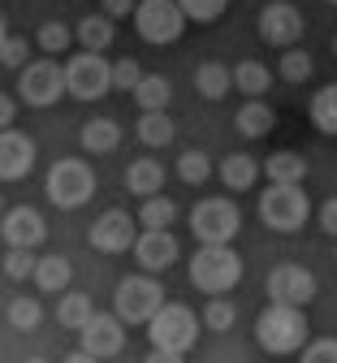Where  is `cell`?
Instances as JSON below:
<instances>
[{"mask_svg": "<svg viewBox=\"0 0 337 363\" xmlns=\"http://www.w3.org/2000/svg\"><path fill=\"white\" fill-rule=\"evenodd\" d=\"M307 113H311V125L320 134H337V82H328V86L316 91L311 104H307Z\"/></svg>", "mask_w": 337, "mask_h": 363, "instance_id": "cell-27", "label": "cell"}, {"mask_svg": "<svg viewBox=\"0 0 337 363\" xmlns=\"http://www.w3.org/2000/svg\"><path fill=\"white\" fill-rule=\"evenodd\" d=\"M311 69H316V65H311V57H307L303 48H285V52H281V78H285V82H307Z\"/></svg>", "mask_w": 337, "mask_h": 363, "instance_id": "cell-37", "label": "cell"}, {"mask_svg": "<svg viewBox=\"0 0 337 363\" xmlns=\"http://www.w3.org/2000/svg\"><path fill=\"white\" fill-rule=\"evenodd\" d=\"M22 363H48V359H22Z\"/></svg>", "mask_w": 337, "mask_h": 363, "instance_id": "cell-47", "label": "cell"}, {"mask_svg": "<svg viewBox=\"0 0 337 363\" xmlns=\"http://www.w3.org/2000/svg\"><path fill=\"white\" fill-rule=\"evenodd\" d=\"M186 26L190 18L182 9V0H138L134 9V30L143 43H177Z\"/></svg>", "mask_w": 337, "mask_h": 363, "instance_id": "cell-6", "label": "cell"}, {"mask_svg": "<svg viewBox=\"0 0 337 363\" xmlns=\"http://www.w3.org/2000/svg\"><path fill=\"white\" fill-rule=\"evenodd\" d=\"M148 337L160 350H182L186 354L190 346H195V337H199V320H195V311H190V307L165 303L152 320H148Z\"/></svg>", "mask_w": 337, "mask_h": 363, "instance_id": "cell-10", "label": "cell"}, {"mask_svg": "<svg viewBox=\"0 0 337 363\" xmlns=\"http://www.w3.org/2000/svg\"><path fill=\"white\" fill-rule=\"evenodd\" d=\"M264 173H268V182H303L307 177V160L299 152H272L264 160Z\"/></svg>", "mask_w": 337, "mask_h": 363, "instance_id": "cell-30", "label": "cell"}, {"mask_svg": "<svg viewBox=\"0 0 337 363\" xmlns=\"http://www.w3.org/2000/svg\"><path fill=\"white\" fill-rule=\"evenodd\" d=\"M113 39H117V26H113L109 13H91V18L78 22V43H82L87 52H104V48H113Z\"/></svg>", "mask_w": 337, "mask_h": 363, "instance_id": "cell-23", "label": "cell"}, {"mask_svg": "<svg viewBox=\"0 0 337 363\" xmlns=\"http://www.w3.org/2000/svg\"><path fill=\"white\" fill-rule=\"evenodd\" d=\"M134 259L143 272H165L169 264H177V238L169 230H143L134 242Z\"/></svg>", "mask_w": 337, "mask_h": 363, "instance_id": "cell-17", "label": "cell"}, {"mask_svg": "<svg viewBox=\"0 0 337 363\" xmlns=\"http://www.w3.org/2000/svg\"><path fill=\"white\" fill-rule=\"evenodd\" d=\"M221 182H225V186L238 195V191H251L255 186V182H260V160L255 156H247V152H229L225 160H221Z\"/></svg>", "mask_w": 337, "mask_h": 363, "instance_id": "cell-20", "label": "cell"}, {"mask_svg": "<svg viewBox=\"0 0 337 363\" xmlns=\"http://www.w3.org/2000/svg\"><path fill=\"white\" fill-rule=\"evenodd\" d=\"M143 78H148V74L138 69V61H134V57H121V61L113 65V82H117V91H134Z\"/></svg>", "mask_w": 337, "mask_h": 363, "instance_id": "cell-40", "label": "cell"}, {"mask_svg": "<svg viewBox=\"0 0 337 363\" xmlns=\"http://www.w3.org/2000/svg\"><path fill=\"white\" fill-rule=\"evenodd\" d=\"M78 337H82V350L100 354V359H113L126 346V320H121L117 311H95L91 320L78 329Z\"/></svg>", "mask_w": 337, "mask_h": 363, "instance_id": "cell-14", "label": "cell"}, {"mask_svg": "<svg viewBox=\"0 0 337 363\" xmlns=\"http://www.w3.org/2000/svg\"><path fill=\"white\" fill-rule=\"evenodd\" d=\"M233 86L243 91L247 100H255V96H264V91L272 86V74H268V65H260V61H238V65H233Z\"/></svg>", "mask_w": 337, "mask_h": 363, "instance_id": "cell-29", "label": "cell"}, {"mask_svg": "<svg viewBox=\"0 0 337 363\" xmlns=\"http://www.w3.org/2000/svg\"><path fill=\"white\" fill-rule=\"evenodd\" d=\"M43 294H65L70 290V281H74V268H70V259L65 255H43L39 264H35V277H31Z\"/></svg>", "mask_w": 337, "mask_h": 363, "instance_id": "cell-21", "label": "cell"}, {"mask_svg": "<svg viewBox=\"0 0 337 363\" xmlns=\"http://www.w3.org/2000/svg\"><path fill=\"white\" fill-rule=\"evenodd\" d=\"M134 134H138V143H143V147H169V143H173V121H169V113H165V108L143 113Z\"/></svg>", "mask_w": 337, "mask_h": 363, "instance_id": "cell-28", "label": "cell"}, {"mask_svg": "<svg viewBox=\"0 0 337 363\" xmlns=\"http://www.w3.org/2000/svg\"><path fill=\"white\" fill-rule=\"evenodd\" d=\"M225 5H229V0H182V9H186V18L190 22H216L221 13H225Z\"/></svg>", "mask_w": 337, "mask_h": 363, "instance_id": "cell-39", "label": "cell"}, {"mask_svg": "<svg viewBox=\"0 0 337 363\" xmlns=\"http://www.w3.org/2000/svg\"><path fill=\"white\" fill-rule=\"evenodd\" d=\"M320 281H316V272L303 268V264H277L268 272V298L272 303H290V307H307L316 298Z\"/></svg>", "mask_w": 337, "mask_h": 363, "instance_id": "cell-12", "label": "cell"}, {"mask_svg": "<svg viewBox=\"0 0 337 363\" xmlns=\"http://www.w3.org/2000/svg\"><path fill=\"white\" fill-rule=\"evenodd\" d=\"M91 247L100 251V255H121V251H130L134 242H138V230H134V220H130V212H121V208H109L100 220L91 225Z\"/></svg>", "mask_w": 337, "mask_h": 363, "instance_id": "cell-13", "label": "cell"}, {"mask_svg": "<svg viewBox=\"0 0 337 363\" xmlns=\"http://www.w3.org/2000/svg\"><path fill=\"white\" fill-rule=\"evenodd\" d=\"M311 216V203L303 195V182H268V191L260 195V220L277 234L303 230Z\"/></svg>", "mask_w": 337, "mask_h": 363, "instance_id": "cell-3", "label": "cell"}, {"mask_svg": "<svg viewBox=\"0 0 337 363\" xmlns=\"http://www.w3.org/2000/svg\"><path fill=\"white\" fill-rule=\"evenodd\" d=\"M134 9H138V0H104V13L117 22V18H134Z\"/></svg>", "mask_w": 337, "mask_h": 363, "instance_id": "cell-43", "label": "cell"}, {"mask_svg": "<svg viewBox=\"0 0 337 363\" xmlns=\"http://www.w3.org/2000/svg\"><path fill=\"white\" fill-rule=\"evenodd\" d=\"M13 121H18V100H13V96H5V104H0V125L9 130Z\"/></svg>", "mask_w": 337, "mask_h": 363, "instance_id": "cell-45", "label": "cell"}, {"mask_svg": "<svg viewBox=\"0 0 337 363\" xmlns=\"http://www.w3.org/2000/svg\"><path fill=\"white\" fill-rule=\"evenodd\" d=\"M190 230H195L199 242H233L238 230H243V212H238L233 199H199L190 208Z\"/></svg>", "mask_w": 337, "mask_h": 363, "instance_id": "cell-9", "label": "cell"}, {"mask_svg": "<svg viewBox=\"0 0 337 363\" xmlns=\"http://www.w3.org/2000/svg\"><path fill=\"white\" fill-rule=\"evenodd\" d=\"M307 315L303 307H290V303H268L260 311V320H255V342L260 350L268 354H294L307 346Z\"/></svg>", "mask_w": 337, "mask_h": 363, "instance_id": "cell-1", "label": "cell"}, {"mask_svg": "<svg viewBox=\"0 0 337 363\" xmlns=\"http://www.w3.org/2000/svg\"><path fill=\"white\" fill-rule=\"evenodd\" d=\"M238 281H243V255L229 242H199L190 259V286L204 294H229Z\"/></svg>", "mask_w": 337, "mask_h": 363, "instance_id": "cell-2", "label": "cell"}, {"mask_svg": "<svg viewBox=\"0 0 337 363\" xmlns=\"http://www.w3.org/2000/svg\"><path fill=\"white\" fill-rule=\"evenodd\" d=\"M91 315H95V303L82 294V290H65L61 294V303H57V320H61V329H82L87 320H91Z\"/></svg>", "mask_w": 337, "mask_h": 363, "instance_id": "cell-26", "label": "cell"}, {"mask_svg": "<svg viewBox=\"0 0 337 363\" xmlns=\"http://www.w3.org/2000/svg\"><path fill=\"white\" fill-rule=\"evenodd\" d=\"M173 220H177V203L173 199H165V195L143 199V208H138V225H143V230H169Z\"/></svg>", "mask_w": 337, "mask_h": 363, "instance_id": "cell-31", "label": "cell"}, {"mask_svg": "<svg viewBox=\"0 0 337 363\" xmlns=\"http://www.w3.org/2000/svg\"><path fill=\"white\" fill-rule=\"evenodd\" d=\"M177 177L186 182V186H204V182L212 177V160L204 152H182L177 160Z\"/></svg>", "mask_w": 337, "mask_h": 363, "instance_id": "cell-35", "label": "cell"}, {"mask_svg": "<svg viewBox=\"0 0 337 363\" xmlns=\"http://www.w3.org/2000/svg\"><path fill=\"white\" fill-rule=\"evenodd\" d=\"M43 195L53 199L57 208H65V212L82 208L95 195V173H91V164L87 160H74V156H61L53 169H48V177H43Z\"/></svg>", "mask_w": 337, "mask_h": 363, "instance_id": "cell-4", "label": "cell"}, {"mask_svg": "<svg viewBox=\"0 0 337 363\" xmlns=\"http://www.w3.org/2000/svg\"><path fill=\"white\" fill-rule=\"evenodd\" d=\"M35 255H31V247H5V277L9 281H26V277H35Z\"/></svg>", "mask_w": 337, "mask_h": 363, "instance_id": "cell-36", "label": "cell"}, {"mask_svg": "<svg viewBox=\"0 0 337 363\" xmlns=\"http://www.w3.org/2000/svg\"><path fill=\"white\" fill-rule=\"evenodd\" d=\"M126 186H130V195H143V199L160 195V191H165V164L152 160V156L130 160V169H126Z\"/></svg>", "mask_w": 337, "mask_h": 363, "instance_id": "cell-19", "label": "cell"}, {"mask_svg": "<svg viewBox=\"0 0 337 363\" xmlns=\"http://www.w3.org/2000/svg\"><path fill=\"white\" fill-rule=\"evenodd\" d=\"M233 125L243 130V139H264V134L277 125V113L255 96V100H247L243 108H238V117H233Z\"/></svg>", "mask_w": 337, "mask_h": 363, "instance_id": "cell-22", "label": "cell"}, {"mask_svg": "<svg viewBox=\"0 0 337 363\" xmlns=\"http://www.w3.org/2000/svg\"><path fill=\"white\" fill-rule=\"evenodd\" d=\"M61 96H70V82H65V65H57L53 57H39L18 69V100L26 108H53Z\"/></svg>", "mask_w": 337, "mask_h": 363, "instance_id": "cell-5", "label": "cell"}, {"mask_svg": "<svg viewBox=\"0 0 337 363\" xmlns=\"http://www.w3.org/2000/svg\"><path fill=\"white\" fill-rule=\"evenodd\" d=\"M165 307V290L156 281V272H138V277H126L113 294V311L126 325H148L152 315Z\"/></svg>", "mask_w": 337, "mask_h": 363, "instance_id": "cell-7", "label": "cell"}, {"mask_svg": "<svg viewBox=\"0 0 337 363\" xmlns=\"http://www.w3.org/2000/svg\"><path fill=\"white\" fill-rule=\"evenodd\" d=\"M74 39H78V30H70V26H61V22H43L39 35H35V43H39L43 57H65Z\"/></svg>", "mask_w": 337, "mask_h": 363, "instance_id": "cell-32", "label": "cell"}, {"mask_svg": "<svg viewBox=\"0 0 337 363\" xmlns=\"http://www.w3.org/2000/svg\"><path fill=\"white\" fill-rule=\"evenodd\" d=\"M5 320H9L18 333H31V329L43 320V307H39L35 298H26V294H22V298H9V303H5Z\"/></svg>", "mask_w": 337, "mask_h": 363, "instance_id": "cell-33", "label": "cell"}, {"mask_svg": "<svg viewBox=\"0 0 337 363\" xmlns=\"http://www.w3.org/2000/svg\"><path fill=\"white\" fill-rule=\"evenodd\" d=\"M65 82H70V96L74 100H104L109 91H117V82H113V65L100 57V52H78V57H70L65 61Z\"/></svg>", "mask_w": 337, "mask_h": 363, "instance_id": "cell-8", "label": "cell"}, {"mask_svg": "<svg viewBox=\"0 0 337 363\" xmlns=\"http://www.w3.org/2000/svg\"><path fill=\"white\" fill-rule=\"evenodd\" d=\"M195 86H199L204 100H225L229 86H233V69H225L221 61H204L195 69Z\"/></svg>", "mask_w": 337, "mask_h": 363, "instance_id": "cell-25", "label": "cell"}, {"mask_svg": "<svg viewBox=\"0 0 337 363\" xmlns=\"http://www.w3.org/2000/svg\"><path fill=\"white\" fill-rule=\"evenodd\" d=\"M320 230L337 238V195H333V199H324V208H320Z\"/></svg>", "mask_w": 337, "mask_h": 363, "instance_id": "cell-42", "label": "cell"}, {"mask_svg": "<svg viewBox=\"0 0 337 363\" xmlns=\"http://www.w3.org/2000/svg\"><path fill=\"white\" fill-rule=\"evenodd\" d=\"M35 169V139L22 130H0V177L5 182H18Z\"/></svg>", "mask_w": 337, "mask_h": 363, "instance_id": "cell-15", "label": "cell"}, {"mask_svg": "<svg viewBox=\"0 0 337 363\" xmlns=\"http://www.w3.org/2000/svg\"><path fill=\"white\" fill-rule=\"evenodd\" d=\"M134 104L143 108V113H156V108H169V100H173V82L165 78V74H148L134 91Z\"/></svg>", "mask_w": 337, "mask_h": 363, "instance_id": "cell-24", "label": "cell"}, {"mask_svg": "<svg viewBox=\"0 0 337 363\" xmlns=\"http://www.w3.org/2000/svg\"><path fill=\"white\" fill-rule=\"evenodd\" d=\"M0 238H5V247H39L48 238V225L35 208H9L5 220H0Z\"/></svg>", "mask_w": 337, "mask_h": 363, "instance_id": "cell-16", "label": "cell"}, {"mask_svg": "<svg viewBox=\"0 0 337 363\" xmlns=\"http://www.w3.org/2000/svg\"><path fill=\"white\" fill-rule=\"evenodd\" d=\"M333 57H337V35H333Z\"/></svg>", "mask_w": 337, "mask_h": 363, "instance_id": "cell-48", "label": "cell"}, {"mask_svg": "<svg viewBox=\"0 0 337 363\" xmlns=\"http://www.w3.org/2000/svg\"><path fill=\"white\" fill-rule=\"evenodd\" d=\"M26 57H31V43L22 35H5V43H0V65H5V69H22V65H31Z\"/></svg>", "mask_w": 337, "mask_h": 363, "instance_id": "cell-38", "label": "cell"}, {"mask_svg": "<svg viewBox=\"0 0 337 363\" xmlns=\"http://www.w3.org/2000/svg\"><path fill=\"white\" fill-rule=\"evenodd\" d=\"M82 152H91V156H109V152H117L121 147V125L113 121V117H91V121H82Z\"/></svg>", "mask_w": 337, "mask_h": 363, "instance_id": "cell-18", "label": "cell"}, {"mask_svg": "<svg viewBox=\"0 0 337 363\" xmlns=\"http://www.w3.org/2000/svg\"><path fill=\"white\" fill-rule=\"evenodd\" d=\"M303 363H337V337H316L303 346Z\"/></svg>", "mask_w": 337, "mask_h": 363, "instance_id": "cell-41", "label": "cell"}, {"mask_svg": "<svg viewBox=\"0 0 337 363\" xmlns=\"http://www.w3.org/2000/svg\"><path fill=\"white\" fill-rule=\"evenodd\" d=\"M328 5H337V0H328Z\"/></svg>", "mask_w": 337, "mask_h": 363, "instance_id": "cell-49", "label": "cell"}, {"mask_svg": "<svg viewBox=\"0 0 337 363\" xmlns=\"http://www.w3.org/2000/svg\"><path fill=\"white\" fill-rule=\"evenodd\" d=\"M65 363H100V354H91V350H74Z\"/></svg>", "mask_w": 337, "mask_h": 363, "instance_id": "cell-46", "label": "cell"}, {"mask_svg": "<svg viewBox=\"0 0 337 363\" xmlns=\"http://www.w3.org/2000/svg\"><path fill=\"white\" fill-rule=\"evenodd\" d=\"M303 13L290 5V0H272V5L260 9V39L268 43V48H294V43L303 39Z\"/></svg>", "mask_w": 337, "mask_h": 363, "instance_id": "cell-11", "label": "cell"}, {"mask_svg": "<svg viewBox=\"0 0 337 363\" xmlns=\"http://www.w3.org/2000/svg\"><path fill=\"white\" fill-rule=\"evenodd\" d=\"M143 363H186V354H182V350H160V346H152V354L143 359Z\"/></svg>", "mask_w": 337, "mask_h": 363, "instance_id": "cell-44", "label": "cell"}, {"mask_svg": "<svg viewBox=\"0 0 337 363\" xmlns=\"http://www.w3.org/2000/svg\"><path fill=\"white\" fill-rule=\"evenodd\" d=\"M233 320H238V307H233L229 298L212 294V298H208V307H204V329L225 333V329H233Z\"/></svg>", "mask_w": 337, "mask_h": 363, "instance_id": "cell-34", "label": "cell"}]
</instances>
